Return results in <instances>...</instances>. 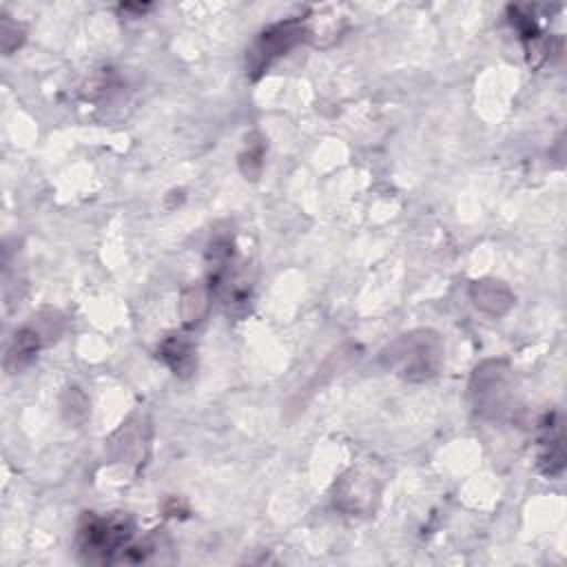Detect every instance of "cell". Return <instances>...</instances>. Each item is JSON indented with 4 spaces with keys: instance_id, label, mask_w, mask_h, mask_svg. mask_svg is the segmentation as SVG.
Returning a JSON list of instances; mask_svg holds the SVG:
<instances>
[{
    "instance_id": "cell-6",
    "label": "cell",
    "mask_w": 567,
    "mask_h": 567,
    "mask_svg": "<svg viewBox=\"0 0 567 567\" xmlns=\"http://www.w3.org/2000/svg\"><path fill=\"white\" fill-rule=\"evenodd\" d=\"M157 357L179 377L190 374L195 368V348L184 334L166 337L157 348Z\"/></svg>"
},
{
    "instance_id": "cell-5",
    "label": "cell",
    "mask_w": 567,
    "mask_h": 567,
    "mask_svg": "<svg viewBox=\"0 0 567 567\" xmlns=\"http://www.w3.org/2000/svg\"><path fill=\"white\" fill-rule=\"evenodd\" d=\"M303 24L299 20H288V22H279L270 29H266L257 42L252 44V49L248 51V69L250 75L257 78L259 73H264L270 62L279 55H284L286 51H290L299 40H303Z\"/></svg>"
},
{
    "instance_id": "cell-8",
    "label": "cell",
    "mask_w": 567,
    "mask_h": 567,
    "mask_svg": "<svg viewBox=\"0 0 567 567\" xmlns=\"http://www.w3.org/2000/svg\"><path fill=\"white\" fill-rule=\"evenodd\" d=\"M261 159H264V142L259 140V135H250L246 140V151L239 155L241 173L248 179H257V175L261 171Z\"/></svg>"
},
{
    "instance_id": "cell-7",
    "label": "cell",
    "mask_w": 567,
    "mask_h": 567,
    "mask_svg": "<svg viewBox=\"0 0 567 567\" xmlns=\"http://www.w3.org/2000/svg\"><path fill=\"white\" fill-rule=\"evenodd\" d=\"M470 295H472L476 308H481L494 317L505 315L509 310V306L514 303L512 292L501 281H492V279L474 281Z\"/></svg>"
},
{
    "instance_id": "cell-2",
    "label": "cell",
    "mask_w": 567,
    "mask_h": 567,
    "mask_svg": "<svg viewBox=\"0 0 567 567\" xmlns=\"http://www.w3.org/2000/svg\"><path fill=\"white\" fill-rule=\"evenodd\" d=\"M443 357L441 339L430 330H416L399 337L383 352V361L396 374L410 381H425L436 374Z\"/></svg>"
},
{
    "instance_id": "cell-4",
    "label": "cell",
    "mask_w": 567,
    "mask_h": 567,
    "mask_svg": "<svg viewBox=\"0 0 567 567\" xmlns=\"http://www.w3.org/2000/svg\"><path fill=\"white\" fill-rule=\"evenodd\" d=\"M53 323H62L60 317L55 312H49V317L44 319V312H40L38 317H33L31 323H27L24 328H20L7 350V359H4V368L9 372H18L24 365H29L33 361V357L38 354V350L55 339V334L60 332V328H53Z\"/></svg>"
},
{
    "instance_id": "cell-3",
    "label": "cell",
    "mask_w": 567,
    "mask_h": 567,
    "mask_svg": "<svg viewBox=\"0 0 567 567\" xmlns=\"http://www.w3.org/2000/svg\"><path fill=\"white\" fill-rule=\"evenodd\" d=\"M472 399L483 416H501L509 401V370L503 361H485L474 370Z\"/></svg>"
},
{
    "instance_id": "cell-1",
    "label": "cell",
    "mask_w": 567,
    "mask_h": 567,
    "mask_svg": "<svg viewBox=\"0 0 567 567\" xmlns=\"http://www.w3.org/2000/svg\"><path fill=\"white\" fill-rule=\"evenodd\" d=\"M133 538V523L126 516L86 514L78 529L80 551L91 563H126Z\"/></svg>"
}]
</instances>
